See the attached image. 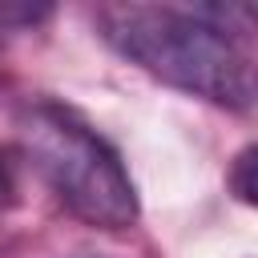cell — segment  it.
Masks as SVG:
<instances>
[{"mask_svg": "<svg viewBox=\"0 0 258 258\" xmlns=\"http://www.w3.org/2000/svg\"><path fill=\"white\" fill-rule=\"evenodd\" d=\"M97 28L109 48L161 85H173L230 113L258 105L254 56L238 40L198 20L189 4H101Z\"/></svg>", "mask_w": 258, "mask_h": 258, "instance_id": "1", "label": "cell"}, {"mask_svg": "<svg viewBox=\"0 0 258 258\" xmlns=\"http://www.w3.org/2000/svg\"><path fill=\"white\" fill-rule=\"evenodd\" d=\"M20 145L60 198V206L93 230H129L141 218L137 185L121 153L85 125L73 109L52 101L32 105L20 117Z\"/></svg>", "mask_w": 258, "mask_h": 258, "instance_id": "2", "label": "cell"}, {"mask_svg": "<svg viewBox=\"0 0 258 258\" xmlns=\"http://www.w3.org/2000/svg\"><path fill=\"white\" fill-rule=\"evenodd\" d=\"M52 16V4H28V0H0V28L16 24H40Z\"/></svg>", "mask_w": 258, "mask_h": 258, "instance_id": "4", "label": "cell"}, {"mask_svg": "<svg viewBox=\"0 0 258 258\" xmlns=\"http://www.w3.org/2000/svg\"><path fill=\"white\" fill-rule=\"evenodd\" d=\"M226 185H230V194L238 202H246V206L258 210V145H246V149L234 153L230 173H226Z\"/></svg>", "mask_w": 258, "mask_h": 258, "instance_id": "3", "label": "cell"}, {"mask_svg": "<svg viewBox=\"0 0 258 258\" xmlns=\"http://www.w3.org/2000/svg\"><path fill=\"white\" fill-rule=\"evenodd\" d=\"M12 206V177H8V169L0 165V214Z\"/></svg>", "mask_w": 258, "mask_h": 258, "instance_id": "5", "label": "cell"}]
</instances>
